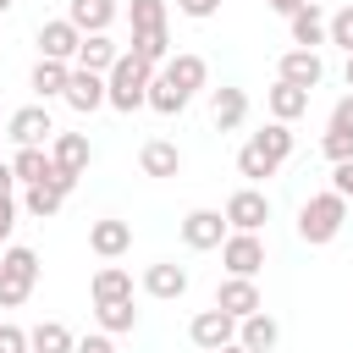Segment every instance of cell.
<instances>
[{
  "instance_id": "cell-26",
  "label": "cell",
  "mask_w": 353,
  "mask_h": 353,
  "mask_svg": "<svg viewBox=\"0 0 353 353\" xmlns=\"http://www.w3.org/2000/svg\"><path fill=\"white\" fill-rule=\"evenodd\" d=\"M11 171H17V182H22V188H39V182H50V176H55V160H50V149H17Z\"/></svg>"
},
{
  "instance_id": "cell-6",
  "label": "cell",
  "mask_w": 353,
  "mask_h": 353,
  "mask_svg": "<svg viewBox=\"0 0 353 353\" xmlns=\"http://www.w3.org/2000/svg\"><path fill=\"white\" fill-rule=\"evenodd\" d=\"M221 215H226L232 232H259V226L270 221V193H265V188H237Z\"/></svg>"
},
{
  "instance_id": "cell-12",
  "label": "cell",
  "mask_w": 353,
  "mask_h": 353,
  "mask_svg": "<svg viewBox=\"0 0 353 353\" xmlns=\"http://www.w3.org/2000/svg\"><path fill=\"white\" fill-rule=\"evenodd\" d=\"M287 33H292V44H298V50H320V44H331V17L309 0L298 17H287Z\"/></svg>"
},
{
  "instance_id": "cell-15",
  "label": "cell",
  "mask_w": 353,
  "mask_h": 353,
  "mask_svg": "<svg viewBox=\"0 0 353 353\" xmlns=\"http://www.w3.org/2000/svg\"><path fill=\"white\" fill-rule=\"evenodd\" d=\"M143 292L160 298V303L182 298V292H188V265H176V259H154V265L143 270Z\"/></svg>"
},
{
  "instance_id": "cell-5",
  "label": "cell",
  "mask_w": 353,
  "mask_h": 353,
  "mask_svg": "<svg viewBox=\"0 0 353 353\" xmlns=\"http://www.w3.org/2000/svg\"><path fill=\"white\" fill-rule=\"evenodd\" d=\"M188 336H193V347H204V353H221V347H232L237 342V320L226 314V309H199L193 320H188Z\"/></svg>"
},
{
  "instance_id": "cell-16",
  "label": "cell",
  "mask_w": 353,
  "mask_h": 353,
  "mask_svg": "<svg viewBox=\"0 0 353 353\" xmlns=\"http://www.w3.org/2000/svg\"><path fill=\"white\" fill-rule=\"evenodd\" d=\"M116 61H121V44H116L110 33H83V44H77V66H83V72H99V77H105Z\"/></svg>"
},
{
  "instance_id": "cell-46",
  "label": "cell",
  "mask_w": 353,
  "mask_h": 353,
  "mask_svg": "<svg viewBox=\"0 0 353 353\" xmlns=\"http://www.w3.org/2000/svg\"><path fill=\"white\" fill-rule=\"evenodd\" d=\"M342 83H347V88H353V55H347V66H342Z\"/></svg>"
},
{
  "instance_id": "cell-45",
  "label": "cell",
  "mask_w": 353,
  "mask_h": 353,
  "mask_svg": "<svg viewBox=\"0 0 353 353\" xmlns=\"http://www.w3.org/2000/svg\"><path fill=\"white\" fill-rule=\"evenodd\" d=\"M11 188H17V171H11V165H0V199H11Z\"/></svg>"
},
{
  "instance_id": "cell-33",
  "label": "cell",
  "mask_w": 353,
  "mask_h": 353,
  "mask_svg": "<svg viewBox=\"0 0 353 353\" xmlns=\"http://www.w3.org/2000/svg\"><path fill=\"white\" fill-rule=\"evenodd\" d=\"M61 204H66V193H55L50 182H39V188H22V210H28V215H39V221H50Z\"/></svg>"
},
{
  "instance_id": "cell-31",
  "label": "cell",
  "mask_w": 353,
  "mask_h": 353,
  "mask_svg": "<svg viewBox=\"0 0 353 353\" xmlns=\"http://www.w3.org/2000/svg\"><path fill=\"white\" fill-rule=\"evenodd\" d=\"M0 276H17V281H39V254L33 248H22V243H11L6 254H0Z\"/></svg>"
},
{
  "instance_id": "cell-35",
  "label": "cell",
  "mask_w": 353,
  "mask_h": 353,
  "mask_svg": "<svg viewBox=\"0 0 353 353\" xmlns=\"http://www.w3.org/2000/svg\"><path fill=\"white\" fill-rule=\"evenodd\" d=\"M331 44H336V50H347V55H353V0H347V6H336V11H331Z\"/></svg>"
},
{
  "instance_id": "cell-41",
  "label": "cell",
  "mask_w": 353,
  "mask_h": 353,
  "mask_svg": "<svg viewBox=\"0 0 353 353\" xmlns=\"http://www.w3.org/2000/svg\"><path fill=\"white\" fill-rule=\"evenodd\" d=\"M331 193L353 199V160H347V165H331Z\"/></svg>"
},
{
  "instance_id": "cell-13",
  "label": "cell",
  "mask_w": 353,
  "mask_h": 353,
  "mask_svg": "<svg viewBox=\"0 0 353 353\" xmlns=\"http://www.w3.org/2000/svg\"><path fill=\"white\" fill-rule=\"evenodd\" d=\"M77 44H83V33H77L66 17L39 22V55H44V61H77Z\"/></svg>"
},
{
  "instance_id": "cell-40",
  "label": "cell",
  "mask_w": 353,
  "mask_h": 353,
  "mask_svg": "<svg viewBox=\"0 0 353 353\" xmlns=\"http://www.w3.org/2000/svg\"><path fill=\"white\" fill-rule=\"evenodd\" d=\"M176 11H182V17H193V22H210V17L221 11V0H176Z\"/></svg>"
},
{
  "instance_id": "cell-1",
  "label": "cell",
  "mask_w": 353,
  "mask_h": 353,
  "mask_svg": "<svg viewBox=\"0 0 353 353\" xmlns=\"http://www.w3.org/2000/svg\"><path fill=\"white\" fill-rule=\"evenodd\" d=\"M149 83H154V66H143L138 55L121 50V61L105 72V99H110V110H121V116L143 110V105H149Z\"/></svg>"
},
{
  "instance_id": "cell-38",
  "label": "cell",
  "mask_w": 353,
  "mask_h": 353,
  "mask_svg": "<svg viewBox=\"0 0 353 353\" xmlns=\"http://www.w3.org/2000/svg\"><path fill=\"white\" fill-rule=\"evenodd\" d=\"M325 132H353V94H342L336 105H331V127Z\"/></svg>"
},
{
  "instance_id": "cell-9",
  "label": "cell",
  "mask_w": 353,
  "mask_h": 353,
  "mask_svg": "<svg viewBox=\"0 0 353 353\" xmlns=\"http://www.w3.org/2000/svg\"><path fill=\"white\" fill-rule=\"evenodd\" d=\"M215 309H226L232 320H248V314L265 309V298H259V287H254L248 276H221V287H215Z\"/></svg>"
},
{
  "instance_id": "cell-34",
  "label": "cell",
  "mask_w": 353,
  "mask_h": 353,
  "mask_svg": "<svg viewBox=\"0 0 353 353\" xmlns=\"http://www.w3.org/2000/svg\"><path fill=\"white\" fill-rule=\"evenodd\" d=\"M127 22H132V33L165 28V0H132V6H127Z\"/></svg>"
},
{
  "instance_id": "cell-36",
  "label": "cell",
  "mask_w": 353,
  "mask_h": 353,
  "mask_svg": "<svg viewBox=\"0 0 353 353\" xmlns=\"http://www.w3.org/2000/svg\"><path fill=\"white\" fill-rule=\"evenodd\" d=\"M320 154H325L331 165H347V160H353V132H325V138H320Z\"/></svg>"
},
{
  "instance_id": "cell-8",
  "label": "cell",
  "mask_w": 353,
  "mask_h": 353,
  "mask_svg": "<svg viewBox=\"0 0 353 353\" xmlns=\"http://www.w3.org/2000/svg\"><path fill=\"white\" fill-rule=\"evenodd\" d=\"M276 77L281 83H292V88H320L325 83V61H320V50H287L281 61H276Z\"/></svg>"
},
{
  "instance_id": "cell-27",
  "label": "cell",
  "mask_w": 353,
  "mask_h": 353,
  "mask_svg": "<svg viewBox=\"0 0 353 353\" xmlns=\"http://www.w3.org/2000/svg\"><path fill=\"white\" fill-rule=\"evenodd\" d=\"M28 347H33V353H77V336H72L61 320H39V325L28 331Z\"/></svg>"
},
{
  "instance_id": "cell-4",
  "label": "cell",
  "mask_w": 353,
  "mask_h": 353,
  "mask_svg": "<svg viewBox=\"0 0 353 353\" xmlns=\"http://www.w3.org/2000/svg\"><path fill=\"white\" fill-rule=\"evenodd\" d=\"M221 265H226V276H259L265 270V237L259 232H232L226 243H221Z\"/></svg>"
},
{
  "instance_id": "cell-23",
  "label": "cell",
  "mask_w": 353,
  "mask_h": 353,
  "mask_svg": "<svg viewBox=\"0 0 353 353\" xmlns=\"http://www.w3.org/2000/svg\"><path fill=\"white\" fill-rule=\"evenodd\" d=\"M88 298H94V303H121V298H132V270H121V265H99L94 281H88Z\"/></svg>"
},
{
  "instance_id": "cell-29",
  "label": "cell",
  "mask_w": 353,
  "mask_h": 353,
  "mask_svg": "<svg viewBox=\"0 0 353 353\" xmlns=\"http://www.w3.org/2000/svg\"><path fill=\"white\" fill-rule=\"evenodd\" d=\"M149 110H160V116H182V110H188V94H182L165 72H154V83H149Z\"/></svg>"
},
{
  "instance_id": "cell-48",
  "label": "cell",
  "mask_w": 353,
  "mask_h": 353,
  "mask_svg": "<svg viewBox=\"0 0 353 353\" xmlns=\"http://www.w3.org/2000/svg\"><path fill=\"white\" fill-rule=\"evenodd\" d=\"M11 6H17V0H0V17H6V11H11Z\"/></svg>"
},
{
  "instance_id": "cell-47",
  "label": "cell",
  "mask_w": 353,
  "mask_h": 353,
  "mask_svg": "<svg viewBox=\"0 0 353 353\" xmlns=\"http://www.w3.org/2000/svg\"><path fill=\"white\" fill-rule=\"evenodd\" d=\"M221 353H248V347H237V342H232V347H221Z\"/></svg>"
},
{
  "instance_id": "cell-37",
  "label": "cell",
  "mask_w": 353,
  "mask_h": 353,
  "mask_svg": "<svg viewBox=\"0 0 353 353\" xmlns=\"http://www.w3.org/2000/svg\"><path fill=\"white\" fill-rule=\"evenodd\" d=\"M28 292H33L28 281H17V276H0V309H22V303H28Z\"/></svg>"
},
{
  "instance_id": "cell-18",
  "label": "cell",
  "mask_w": 353,
  "mask_h": 353,
  "mask_svg": "<svg viewBox=\"0 0 353 353\" xmlns=\"http://www.w3.org/2000/svg\"><path fill=\"white\" fill-rule=\"evenodd\" d=\"M265 105H270V121H287V127H292V121L309 110V88H292V83L276 77V83L265 88Z\"/></svg>"
},
{
  "instance_id": "cell-11",
  "label": "cell",
  "mask_w": 353,
  "mask_h": 353,
  "mask_svg": "<svg viewBox=\"0 0 353 353\" xmlns=\"http://www.w3.org/2000/svg\"><path fill=\"white\" fill-rule=\"evenodd\" d=\"M210 121H215V132H237V127L248 121V94L232 88V83L210 88Z\"/></svg>"
},
{
  "instance_id": "cell-17",
  "label": "cell",
  "mask_w": 353,
  "mask_h": 353,
  "mask_svg": "<svg viewBox=\"0 0 353 353\" xmlns=\"http://www.w3.org/2000/svg\"><path fill=\"white\" fill-rule=\"evenodd\" d=\"M160 72H165V77H171V83H176V88H182L188 99H193V94H199L204 83H210V66H204V55H193V50H182V55H171V61H165Z\"/></svg>"
},
{
  "instance_id": "cell-39",
  "label": "cell",
  "mask_w": 353,
  "mask_h": 353,
  "mask_svg": "<svg viewBox=\"0 0 353 353\" xmlns=\"http://www.w3.org/2000/svg\"><path fill=\"white\" fill-rule=\"evenodd\" d=\"M0 353H33L28 347V331L22 325H0Z\"/></svg>"
},
{
  "instance_id": "cell-25",
  "label": "cell",
  "mask_w": 353,
  "mask_h": 353,
  "mask_svg": "<svg viewBox=\"0 0 353 353\" xmlns=\"http://www.w3.org/2000/svg\"><path fill=\"white\" fill-rule=\"evenodd\" d=\"M248 143H254V149H259L265 160L287 165V154H292V127H287V121H265V127H259V132H254Z\"/></svg>"
},
{
  "instance_id": "cell-10",
  "label": "cell",
  "mask_w": 353,
  "mask_h": 353,
  "mask_svg": "<svg viewBox=\"0 0 353 353\" xmlns=\"http://www.w3.org/2000/svg\"><path fill=\"white\" fill-rule=\"evenodd\" d=\"M61 99H66L77 116H94L99 105H110V99H105V77H99V72H83V66H72V77H66V94H61Z\"/></svg>"
},
{
  "instance_id": "cell-7",
  "label": "cell",
  "mask_w": 353,
  "mask_h": 353,
  "mask_svg": "<svg viewBox=\"0 0 353 353\" xmlns=\"http://www.w3.org/2000/svg\"><path fill=\"white\" fill-rule=\"evenodd\" d=\"M226 237H232V226H226V215H221V210H188V215H182V243H188L193 254L221 248Z\"/></svg>"
},
{
  "instance_id": "cell-3",
  "label": "cell",
  "mask_w": 353,
  "mask_h": 353,
  "mask_svg": "<svg viewBox=\"0 0 353 353\" xmlns=\"http://www.w3.org/2000/svg\"><path fill=\"white\" fill-rule=\"evenodd\" d=\"M6 138H11L17 149H44V143L55 138V116H50L44 105H22V110L6 116Z\"/></svg>"
},
{
  "instance_id": "cell-2",
  "label": "cell",
  "mask_w": 353,
  "mask_h": 353,
  "mask_svg": "<svg viewBox=\"0 0 353 353\" xmlns=\"http://www.w3.org/2000/svg\"><path fill=\"white\" fill-rule=\"evenodd\" d=\"M342 221H347V199L342 193H309L303 204H298V237L309 243V248H325L336 232H342Z\"/></svg>"
},
{
  "instance_id": "cell-44",
  "label": "cell",
  "mask_w": 353,
  "mask_h": 353,
  "mask_svg": "<svg viewBox=\"0 0 353 353\" xmlns=\"http://www.w3.org/2000/svg\"><path fill=\"white\" fill-rule=\"evenodd\" d=\"M265 6H270V11H276V17H298V11H303V6H309V0H265Z\"/></svg>"
},
{
  "instance_id": "cell-19",
  "label": "cell",
  "mask_w": 353,
  "mask_h": 353,
  "mask_svg": "<svg viewBox=\"0 0 353 353\" xmlns=\"http://www.w3.org/2000/svg\"><path fill=\"white\" fill-rule=\"evenodd\" d=\"M88 248H94L99 259H121V254L132 248V226H127V221H94V226H88Z\"/></svg>"
},
{
  "instance_id": "cell-22",
  "label": "cell",
  "mask_w": 353,
  "mask_h": 353,
  "mask_svg": "<svg viewBox=\"0 0 353 353\" xmlns=\"http://www.w3.org/2000/svg\"><path fill=\"white\" fill-rule=\"evenodd\" d=\"M138 165H143V176H176L182 171V149L171 138H149L138 149Z\"/></svg>"
},
{
  "instance_id": "cell-14",
  "label": "cell",
  "mask_w": 353,
  "mask_h": 353,
  "mask_svg": "<svg viewBox=\"0 0 353 353\" xmlns=\"http://www.w3.org/2000/svg\"><path fill=\"white\" fill-rule=\"evenodd\" d=\"M50 160H55V171H72V176H83V171H88V160H94V143H88V132H55V138H50Z\"/></svg>"
},
{
  "instance_id": "cell-28",
  "label": "cell",
  "mask_w": 353,
  "mask_h": 353,
  "mask_svg": "<svg viewBox=\"0 0 353 353\" xmlns=\"http://www.w3.org/2000/svg\"><path fill=\"white\" fill-rule=\"evenodd\" d=\"M127 55H138L143 66H165L171 61V33L165 28H154V33H132V50Z\"/></svg>"
},
{
  "instance_id": "cell-21",
  "label": "cell",
  "mask_w": 353,
  "mask_h": 353,
  "mask_svg": "<svg viewBox=\"0 0 353 353\" xmlns=\"http://www.w3.org/2000/svg\"><path fill=\"white\" fill-rule=\"evenodd\" d=\"M66 77H72V66H66V61H44V55H39V61H33V72H28V88H33V94H39V105H44V99H61V94H66Z\"/></svg>"
},
{
  "instance_id": "cell-20",
  "label": "cell",
  "mask_w": 353,
  "mask_h": 353,
  "mask_svg": "<svg viewBox=\"0 0 353 353\" xmlns=\"http://www.w3.org/2000/svg\"><path fill=\"white\" fill-rule=\"evenodd\" d=\"M66 22L77 33H105L116 22V0H66Z\"/></svg>"
},
{
  "instance_id": "cell-32",
  "label": "cell",
  "mask_w": 353,
  "mask_h": 353,
  "mask_svg": "<svg viewBox=\"0 0 353 353\" xmlns=\"http://www.w3.org/2000/svg\"><path fill=\"white\" fill-rule=\"evenodd\" d=\"M276 171H281V165H276V160H265L254 143H243V149H237V176H248V188H259V182H265V176H276Z\"/></svg>"
},
{
  "instance_id": "cell-42",
  "label": "cell",
  "mask_w": 353,
  "mask_h": 353,
  "mask_svg": "<svg viewBox=\"0 0 353 353\" xmlns=\"http://www.w3.org/2000/svg\"><path fill=\"white\" fill-rule=\"evenodd\" d=\"M77 353H116V342L105 331H94V336H77Z\"/></svg>"
},
{
  "instance_id": "cell-43",
  "label": "cell",
  "mask_w": 353,
  "mask_h": 353,
  "mask_svg": "<svg viewBox=\"0 0 353 353\" xmlns=\"http://www.w3.org/2000/svg\"><path fill=\"white\" fill-rule=\"evenodd\" d=\"M11 232H17V204L0 199V243H11Z\"/></svg>"
},
{
  "instance_id": "cell-24",
  "label": "cell",
  "mask_w": 353,
  "mask_h": 353,
  "mask_svg": "<svg viewBox=\"0 0 353 353\" xmlns=\"http://www.w3.org/2000/svg\"><path fill=\"white\" fill-rule=\"evenodd\" d=\"M281 342V325L259 309V314H248V320H237V347H248V353H270Z\"/></svg>"
},
{
  "instance_id": "cell-30",
  "label": "cell",
  "mask_w": 353,
  "mask_h": 353,
  "mask_svg": "<svg viewBox=\"0 0 353 353\" xmlns=\"http://www.w3.org/2000/svg\"><path fill=\"white\" fill-rule=\"evenodd\" d=\"M94 320H99L105 336H121V331L138 325V309H132V298H121V303H94Z\"/></svg>"
}]
</instances>
